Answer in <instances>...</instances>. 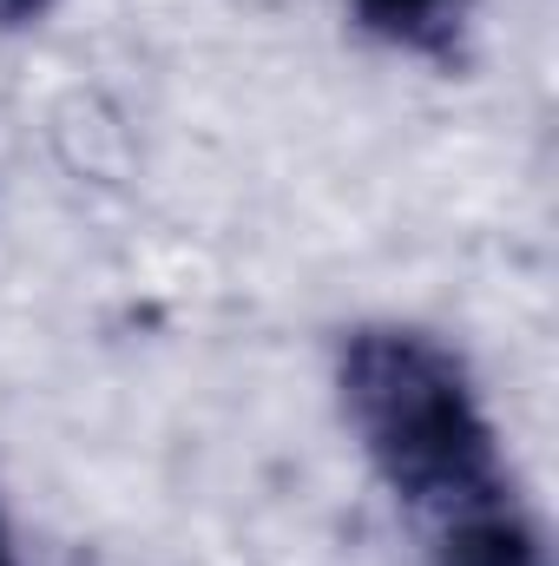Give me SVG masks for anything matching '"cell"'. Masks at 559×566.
Listing matches in <instances>:
<instances>
[{
    "mask_svg": "<svg viewBox=\"0 0 559 566\" xmlns=\"http://www.w3.org/2000/svg\"><path fill=\"white\" fill-rule=\"evenodd\" d=\"M0 566H13V541H7V521H0Z\"/></svg>",
    "mask_w": 559,
    "mask_h": 566,
    "instance_id": "obj_5",
    "label": "cell"
},
{
    "mask_svg": "<svg viewBox=\"0 0 559 566\" xmlns=\"http://www.w3.org/2000/svg\"><path fill=\"white\" fill-rule=\"evenodd\" d=\"M53 0H0V27H27V20H40Z\"/></svg>",
    "mask_w": 559,
    "mask_h": 566,
    "instance_id": "obj_4",
    "label": "cell"
},
{
    "mask_svg": "<svg viewBox=\"0 0 559 566\" xmlns=\"http://www.w3.org/2000/svg\"><path fill=\"white\" fill-rule=\"evenodd\" d=\"M441 566H547V554L527 521H514L507 507H481V514L454 521Z\"/></svg>",
    "mask_w": 559,
    "mask_h": 566,
    "instance_id": "obj_2",
    "label": "cell"
},
{
    "mask_svg": "<svg viewBox=\"0 0 559 566\" xmlns=\"http://www.w3.org/2000/svg\"><path fill=\"white\" fill-rule=\"evenodd\" d=\"M342 416L362 434L376 474L421 514L467 521L507 501L494 428L467 369L421 329H356L336 363Z\"/></svg>",
    "mask_w": 559,
    "mask_h": 566,
    "instance_id": "obj_1",
    "label": "cell"
},
{
    "mask_svg": "<svg viewBox=\"0 0 559 566\" xmlns=\"http://www.w3.org/2000/svg\"><path fill=\"white\" fill-rule=\"evenodd\" d=\"M356 13H362L376 33H389V40H409V46H441V40L461 27L467 0H356Z\"/></svg>",
    "mask_w": 559,
    "mask_h": 566,
    "instance_id": "obj_3",
    "label": "cell"
}]
</instances>
